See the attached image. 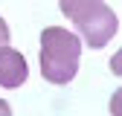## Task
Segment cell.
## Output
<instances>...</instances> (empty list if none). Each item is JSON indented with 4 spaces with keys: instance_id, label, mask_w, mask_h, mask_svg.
<instances>
[{
    "instance_id": "6da1fadb",
    "label": "cell",
    "mask_w": 122,
    "mask_h": 116,
    "mask_svg": "<svg viewBox=\"0 0 122 116\" xmlns=\"http://www.w3.org/2000/svg\"><path fill=\"white\" fill-rule=\"evenodd\" d=\"M81 38L64 26H47L41 32V76L50 84H70L79 72Z\"/></svg>"
},
{
    "instance_id": "7a4b0ae2",
    "label": "cell",
    "mask_w": 122,
    "mask_h": 116,
    "mask_svg": "<svg viewBox=\"0 0 122 116\" xmlns=\"http://www.w3.org/2000/svg\"><path fill=\"white\" fill-rule=\"evenodd\" d=\"M70 20L76 23V35L81 38V44H87L90 49H102L105 44L119 32V18H116V12L105 3V0L90 3L79 14H73Z\"/></svg>"
},
{
    "instance_id": "3957f363",
    "label": "cell",
    "mask_w": 122,
    "mask_h": 116,
    "mask_svg": "<svg viewBox=\"0 0 122 116\" xmlns=\"http://www.w3.org/2000/svg\"><path fill=\"white\" fill-rule=\"evenodd\" d=\"M29 76V64L26 58L12 49L9 44L6 47H0V87H6V90H15V87H20Z\"/></svg>"
},
{
    "instance_id": "277c9868",
    "label": "cell",
    "mask_w": 122,
    "mask_h": 116,
    "mask_svg": "<svg viewBox=\"0 0 122 116\" xmlns=\"http://www.w3.org/2000/svg\"><path fill=\"white\" fill-rule=\"evenodd\" d=\"M9 38H12V32H9V26H6V20L0 18V47H6V44H9Z\"/></svg>"
},
{
    "instance_id": "5b68a950",
    "label": "cell",
    "mask_w": 122,
    "mask_h": 116,
    "mask_svg": "<svg viewBox=\"0 0 122 116\" xmlns=\"http://www.w3.org/2000/svg\"><path fill=\"white\" fill-rule=\"evenodd\" d=\"M0 116H12V107H9L6 99H0Z\"/></svg>"
}]
</instances>
